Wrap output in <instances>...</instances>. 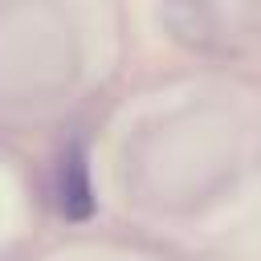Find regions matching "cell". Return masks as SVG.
<instances>
[{"mask_svg":"<svg viewBox=\"0 0 261 261\" xmlns=\"http://www.w3.org/2000/svg\"><path fill=\"white\" fill-rule=\"evenodd\" d=\"M57 204L69 220H86L94 212V192H90V163L82 143L65 147L61 163H57Z\"/></svg>","mask_w":261,"mask_h":261,"instance_id":"6da1fadb","label":"cell"}]
</instances>
